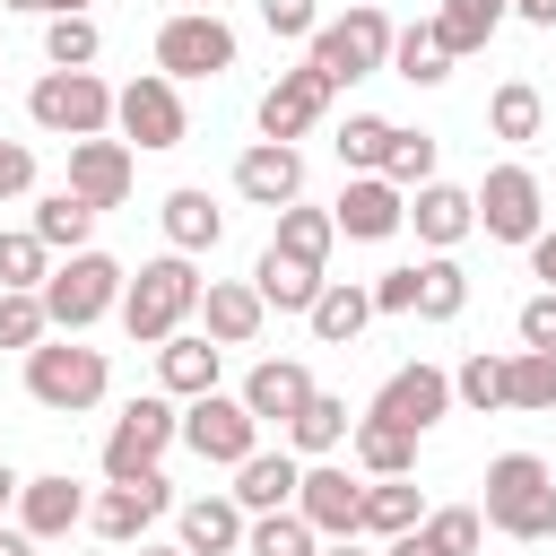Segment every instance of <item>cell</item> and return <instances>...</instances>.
Masks as SVG:
<instances>
[{"mask_svg":"<svg viewBox=\"0 0 556 556\" xmlns=\"http://www.w3.org/2000/svg\"><path fill=\"white\" fill-rule=\"evenodd\" d=\"M200 269H191V252H156V261H139V278H122V330L139 339V348H156V339H174L191 313H200Z\"/></svg>","mask_w":556,"mask_h":556,"instance_id":"6da1fadb","label":"cell"},{"mask_svg":"<svg viewBox=\"0 0 556 556\" xmlns=\"http://www.w3.org/2000/svg\"><path fill=\"white\" fill-rule=\"evenodd\" d=\"M104 391H113V365H104V348H87L78 330H52V339L26 348V400H35V408L87 417Z\"/></svg>","mask_w":556,"mask_h":556,"instance_id":"7a4b0ae2","label":"cell"},{"mask_svg":"<svg viewBox=\"0 0 556 556\" xmlns=\"http://www.w3.org/2000/svg\"><path fill=\"white\" fill-rule=\"evenodd\" d=\"M478 513H486V530H504V539H556V469H547L539 452H495Z\"/></svg>","mask_w":556,"mask_h":556,"instance_id":"3957f363","label":"cell"},{"mask_svg":"<svg viewBox=\"0 0 556 556\" xmlns=\"http://www.w3.org/2000/svg\"><path fill=\"white\" fill-rule=\"evenodd\" d=\"M391 9H374V0H356L348 17H321L313 35H304V61L330 78V87H356V78H374L382 61H391Z\"/></svg>","mask_w":556,"mask_h":556,"instance_id":"277c9868","label":"cell"},{"mask_svg":"<svg viewBox=\"0 0 556 556\" xmlns=\"http://www.w3.org/2000/svg\"><path fill=\"white\" fill-rule=\"evenodd\" d=\"M122 261L113 252H70V261H52V278H43V313H52V330H96L113 304H122Z\"/></svg>","mask_w":556,"mask_h":556,"instance_id":"5b68a950","label":"cell"},{"mask_svg":"<svg viewBox=\"0 0 556 556\" xmlns=\"http://www.w3.org/2000/svg\"><path fill=\"white\" fill-rule=\"evenodd\" d=\"M26 122L52 139H96V130H113V87L96 70H43L26 87Z\"/></svg>","mask_w":556,"mask_h":556,"instance_id":"8992f818","label":"cell"},{"mask_svg":"<svg viewBox=\"0 0 556 556\" xmlns=\"http://www.w3.org/2000/svg\"><path fill=\"white\" fill-rule=\"evenodd\" d=\"M235 26L217 17V9H174L165 26H156V70L182 87V78H226L235 70Z\"/></svg>","mask_w":556,"mask_h":556,"instance_id":"52a82bcc","label":"cell"},{"mask_svg":"<svg viewBox=\"0 0 556 556\" xmlns=\"http://www.w3.org/2000/svg\"><path fill=\"white\" fill-rule=\"evenodd\" d=\"M165 513H174V478H165V469L104 478V495H87V530H96L104 547H130V539H148Z\"/></svg>","mask_w":556,"mask_h":556,"instance_id":"ba28073f","label":"cell"},{"mask_svg":"<svg viewBox=\"0 0 556 556\" xmlns=\"http://www.w3.org/2000/svg\"><path fill=\"white\" fill-rule=\"evenodd\" d=\"M113 130L130 148H182L191 139V113H182V87L165 70H139L130 87H113Z\"/></svg>","mask_w":556,"mask_h":556,"instance_id":"9c48e42d","label":"cell"},{"mask_svg":"<svg viewBox=\"0 0 556 556\" xmlns=\"http://www.w3.org/2000/svg\"><path fill=\"white\" fill-rule=\"evenodd\" d=\"M174 443H182V408H174L165 391H148V400H130V408L113 417V434H104V478H139V469H156Z\"/></svg>","mask_w":556,"mask_h":556,"instance_id":"30bf717a","label":"cell"},{"mask_svg":"<svg viewBox=\"0 0 556 556\" xmlns=\"http://www.w3.org/2000/svg\"><path fill=\"white\" fill-rule=\"evenodd\" d=\"M469 200H478V235L486 243H530L547 226V191H539L530 165H486V182Z\"/></svg>","mask_w":556,"mask_h":556,"instance_id":"8fae6325","label":"cell"},{"mask_svg":"<svg viewBox=\"0 0 556 556\" xmlns=\"http://www.w3.org/2000/svg\"><path fill=\"white\" fill-rule=\"evenodd\" d=\"M182 443H191L208 469H235V460L261 452V417H252L235 391H200V400H182Z\"/></svg>","mask_w":556,"mask_h":556,"instance_id":"7c38bea8","label":"cell"},{"mask_svg":"<svg viewBox=\"0 0 556 556\" xmlns=\"http://www.w3.org/2000/svg\"><path fill=\"white\" fill-rule=\"evenodd\" d=\"M365 417H382V426H408V434H426L434 417H452V374H443V365H426V356H417V365H391Z\"/></svg>","mask_w":556,"mask_h":556,"instance_id":"4fadbf2b","label":"cell"},{"mask_svg":"<svg viewBox=\"0 0 556 556\" xmlns=\"http://www.w3.org/2000/svg\"><path fill=\"white\" fill-rule=\"evenodd\" d=\"M330 96H339V87H330V78H321L313 61L278 70V78L261 87V139H287V148H295V139H304V130H313V122L330 113Z\"/></svg>","mask_w":556,"mask_h":556,"instance_id":"5bb4252c","label":"cell"},{"mask_svg":"<svg viewBox=\"0 0 556 556\" xmlns=\"http://www.w3.org/2000/svg\"><path fill=\"white\" fill-rule=\"evenodd\" d=\"M295 513L313 521V539H356L365 478H348L339 460H304V478H295Z\"/></svg>","mask_w":556,"mask_h":556,"instance_id":"9a60e30c","label":"cell"},{"mask_svg":"<svg viewBox=\"0 0 556 556\" xmlns=\"http://www.w3.org/2000/svg\"><path fill=\"white\" fill-rule=\"evenodd\" d=\"M235 200H252V208H287V200H304V148H287V139H252V148L235 156Z\"/></svg>","mask_w":556,"mask_h":556,"instance_id":"2e32d148","label":"cell"},{"mask_svg":"<svg viewBox=\"0 0 556 556\" xmlns=\"http://www.w3.org/2000/svg\"><path fill=\"white\" fill-rule=\"evenodd\" d=\"M400 226H417V243H426V252H460V243L478 235V200H469L460 182H443V174H434V182H417V191H408V217H400Z\"/></svg>","mask_w":556,"mask_h":556,"instance_id":"e0dca14e","label":"cell"},{"mask_svg":"<svg viewBox=\"0 0 556 556\" xmlns=\"http://www.w3.org/2000/svg\"><path fill=\"white\" fill-rule=\"evenodd\" d=\"M70 191L104 217V208H122L130 200V139H70Z\"/></svg>","mask_w":556,"mask_h":556,"instance_id":"ac0fdd59","label":"cell"},{"mask_svg":"<svg viewBox=\"0 0 556 556\" xmlns=\"http://www.w3.org/2000/svg\"><path fill=\"white\" fill-rule=\"evenodd\" d=\"M400 217H408V191L382 182V174H348V191H339V208H330V226H339L348 243H382V235H400Z\"/></svg>","mask_w":556,"mask_h":556,"instance_id":"d6986e66","label":"cell"},{"mask_svg":"<svg viewBox=\"0 0 556 556\" xmlns=\"http://www.w3.org/2000/svg\"><path fill=\"white\" fill-rule=\"evenodd\" d=\"M87 521V486L70 478V469H52V478H17V530L43 547V539H70Z\"/></svg>","mask_w":556,"mask_h":556,"instance_id":"ffe728a7","label":"cell"},{"mask_svg":"<svg viewBox=\"0 0 556 556\" xmlns=\"http://www.w3.org/2000/svg\"><path fill=\"white\" fill-rule=\"evenodd\" d=\"M313 391H321V382H313V374H304L295 356H261V365L243 374V391H235V400H243V408H252L261 426H278V434H287V417H295V408H304Z\"/></svg>","mask_w":556,"mask_h":556,"instance_id":"44dd1931","label":"cell"},{"mask_svg":"<svg viewBox=\"0 0 556 556\" xmlns=\"http://www.w3.org/2000/svg\"><path fill=\"white\" fill-rule=\"evenodd\" d=\"M200 321H208L217 348H252L261 321H269V304H261L252 278H208V287H200Z\"/></svg>","mask_w":556,"mask_h":556,"instance_id":"7402d4cb","label":"cell"},{"mask_svg":"<svg viewBox=\"0 0 556 556\" xmlns=\"http://www.w3.org/2000/svg\"><path fill=\"white\" fill-rule=\"evenodd\" d=\"M217 365H226V348H217L208 330H174V339H156V382H165V400H200V391H217Z\"/></svg>","mask_w":556,"mask_h":556,"instance_id":"603a6c76","label":"cell"},{"mask_svg":"<svg viewBox=\"0 0 556 556\" xmlns=\"http://www.w3.org/2000/svg\"><path fill=\"white\" fill-rule=\"evenodd\" d=\"M243 504L235 495H191L182 513H174V539H182V556H235L243 547Z\"/></svg>","mask_w":556,"mask_h":556,"instance_id":"cb8c5ba5","label":"cell"},{"mask_svg":"<svg viewBox=\"0 0 556 556\" xmlns=\"http://www.w3.org/2000/svg\"><path fill=\"white\" fill-rule=\"evenodd\" d=\"M156 226H165V243H174V252H191V261L226 243V208H217V200H208L200 182H182V191H165V208H156Z\"/></svg>","mask_w":556,"mask_h":556,"instance_id":"d4e9b609","label":"cell"},{"mask_svg":"<svg viewBox=\"0 0 556 556\" xmlns=\"http://www.w3.org/2000/svg\"><path fill=\"white\" fill-rule=\"evenodd\" d=\"M295 478H304V460L278 443V452H252V460H235V504L243 513H278V504H295Z\"/></svg>","mask_w":556,"mask_h":556,"instance_id":"484cf974","label":"cell"},{"mask_svg":"<svg viewBox=\"0 0 556 556\" xmlns=\"http://www.w3.org/2000/svg\"><path fill=\"white\" fill-rule=\"evenodd\" d=\"M252 287H261V304H269V313H313V295H321V269L269 243V252L252 261Z\"/></svg>","mask_w":556,"mask_h":556,"instance_id":"4316f807","label":"cell"},{"mask_svg":"<svg viewBox=\"0 0 556 556\" xmlns=\"http://www.w3.org/2000/svg\"><path fill=\"white\" fill-rule=\"evenodd\" d=\"M348 426H356L348 400H339V391H313V400L287 417V452H295V460H330V452L348 443Z\"/></svg>","mask_w":556,"mask_h":556,"instance_id":"83f0119b","label":"cell"},{"mask_svg":"<svg viewBox=\"0 0 556 556\" xmlns=\"http://www.w3.org/2000/svg\"><path fill=\"white\" fill-rule=\"evenodd\" d=\"M348 460H356L365 478H408V469H417V434H408V426H382V417H356V426H348Z\"/></svg>","mask_w":556,"mask_h":556,"instance_id":"f1b7e54d","label":"cell"},{"mask_svg":"<svg viewBox=\"0 0 556 556\" xmlns=\"http://www.w3.org/2000/svg\"><path fill=\"white\" fill-rule=\"evenodd\" d=\"M426 521V495L417 478H365V513H356V539H400Z\"/></svg>","mask_w":556,"mask_h":556,"instance_id":"f546056e","label":"cell"},{"mask_svg":"<svg viewBox=\"0 0 556 556\" xmlns=\"http://www.w3.org/2000/svg\"><path fill=\"white\" fill-rule=\"evenodd\" d=\"M486 130H495L504 148H530V139H547V96H539L530 78H504V87L486 96Z\"/></svg>","mask_w":556,"mask_h":556,"instance_id":"4dcf8cb0","label":"cell"},{"mask_svg":"<svg viewBox=\"0 0 556 556\" xmlns=\"http://www.w3.org/2000/svg\"><path fill=\"white\" fill-rule=\"evenodd\" d=\"M513 17V0H443L434 9V35H443V52L452 61H469V52H486L495 43V26Z\"/></svg>","mask_w":556,"mask_h":556,"instance_id":"1f68e13d","label":"cell"},{"mask_svg":"<svg viewBox=\"0 0 556 556\" xmlns=\"http://www.w3.org/2000/svg\"><path fill=\"white\" fill-rule=\"evenodd\" d=\"M417 321H460L469 313V269L452 261V252H426L417 261V304H408Z\"/></svg>","mask_w":556,"mask_h":556,"instance_id":"d6a6232c","label":"cell"},{"mask_svg":"<svg viewBox=\"0 0 556 556\" xmlns=\"http://www.w3.org/2000/svg\"><path fill=\"white\" fill-rule=\"evenodd\" d=\"M304 321H313V339H321V348H348V339L374 321V295H365V287H348V278H321V295H313V313H304Z\"/></svg>","mask_w":556,"mask_h":556,"instance_id":"836d02e7","label":"cell"},{"mask_svg":"<svg viewBox=\"0 0 556 556\" xmlns=\"http://www.w3.org/2000/svg\"><path fill=\"white\" fill-rule=\"evenodd\" d=\"M391 78H408V87H443L452 78V52H443V35H434V17L426 26H400L391 35V61H382Z\"/></svg>","mask_w":556,"mask_h":556,"instance_id":"e575fe53","label":"cell"},{"mask_svg":"<svg viewBox=\"0 0 556 556\" xmlns=\"http://www.w3.org/2000/svg\"><path fill=\"white\" fill-rule=\"evenodd\" d=\"M504 408H530V417L556 408V348H513L504 356Z\"/></svg>","mask_w":556,"mask_h":556,"instance_id":"d590c367","label":"cell"},{"mask_svg":"<svg viewBox=\"0 0 556 556\" xmlns=\"http://www.w3.org/2000/svg\"><path fill=\"white\" fill-rule=\"evenodd\" d=\"M35 235H43V252H87V235H96V208L61 182V191H43L35 200Z\"/></svg>","mask_w":556,"mask_h":556,"instance_id":"8d00e7d4","label":"cell"},{"mask_svg":"<svg viewBox=\"0 0 556 556\" xmlns=\"http://www.w3.org/2000/svg\"><path fill=\"white\" fill-rule=\"evenodd\" d=\"M321 539H313V521L295 513V504H278V513H252L243 521V556H313Z\"/></svg>","mask_w":556,"mask_h":556,"instance_id":"74e56055","label":"cell"},{"mask_svg":"<svg viewBox=\"0 0 556 556\" xmlns=\"http://www.w3.org/2000/svg\"><path fill=\"white\" fill-rule=\"evenodd\" d=\"M96 52H104V35H96V17H87V9L43 17V61H52V70H96Z\"/></svg>","mask_w":556,"mask_h":556,"instance_id":"f35d334b","label":"cell"},{"mask_svg":"<svg viewBox=\"0 0 556 556\" xmlns=\"http://www.w3.org/2000/svg\"><path fill=\"white\" fill-rule=\"evenodd\" d=\"M269 243L321 269V261H330V243H339V226H330V208H304V200H287V208H278V235H269Z\"/></svg>","mask_w":556,"mask_h":556,"instance_id":"ab89813d","label":"cell"},{"mask_svg":"<svg viewBox=\"0 0 556 556\" xmlns=\"http://www.w3.org/2000/svg\"><path fill=\"white\" fill-rule=\"evenodd\" d=\"M417 539H426V547H443V556H478V539H486V513H478V504H426Z\"/></svg>","mask_w":556,"mask_h":556,"instance_id":"60d3db41","label":"cell"},{"mask_svg":"<svg viewBox=\"0 0 556 556\" xmlns=\"http://www.w3.org/2000/svg\"><path fill=\"white\" fill-rule=\"evenodd\" d=\"M391 130H400V122H382V113H348L330 148H339V165H348V174H382V148H391Z\"/></svg>","mask_w":556,"mask_h":556,"instance_id":"b9f144b4","label":"cell"},{"mask_svg":"<svg viewBox=\"0 0 556 556\" xmlns=\"http://www.w3.org/2000/svg\"><path fill=\"white\" fill-rule=\"evenodd\" d=\"M434 156H443L434 130H391V148H382V182L417 191V182H434Z\"/></svg>","mask_w":556,"mask_h":556,"instance_id":"7bdbcfd3","label":"cell"},{"mask_svg":"<svg viewBox=\"0 0 556 556\" xmlns=\"http://www.w3.org/2000/svg\"><path fill=\"white\" fill-rule=\"evenodd\" d=\"M35 339H52V313H43V287H0V348H35Z\"/></svg>","mask_w":556,"mask_h":556,"instance_id":"ee69618b","label":"cell"},{"mask_svg":"<svg viewBox=\"0 0 556 556\" xmlns=\"http://www.w3.org/2000/svg\"><path fill=\"white\" fill-rule=\"evenodd\" d=\"M452 400H460V408H478V417H486V408H504V356H486V348H478V356H460V365H452Z\"/></svg>","mask_w":556,"mask_h":556,"instance_id":"f6af8a7d","label":"cell"},{"mask_svg":"<svg viewBox=\"0 0 556 556\" xmlns=\"http://www.w3.org/2000/svg\"><path fill=\"white\" fill-rule=\"evenodd\" d=\"M43 278H52V252H43V235H35V226L0 235V287H43Z\"/></svg>","mask_w":556,"mask_h":556,"instance_id":"bcb514c9","label":"cell"},{"mask_svg":"<svg viewBox=\"0 0 556 556\" xmlns=\"http://www.w3.org/2000/svg\"><path fill=\"white\" fill-rule=\"evenodd\" d=\"M261 26H269L278 43H304V35L321 26V0H261Z\"/></svg>","mask_w":556,"mask_h":556,"instance_id":"7dc6e473","label":"cell"},{"mask_svg":"<svg viewBox=\"0 0 556 556\" xmlns=\"http://www.w3.org/2000/svg\"><path fill=\"white\" fill-rule=\"evenodd\" d=\"M513 330H521V348H556V295L539 287V295L513 313Z\"/></svg>","mask_w":556,"mask_h":556,"instance_id":"c3c4849f","label":"cell"},{"mask_svg":"<svg viewBox=\"0 0 556 556\" xmlns=\"http://www.w3.org/2000/svg\"><path fill=\"white\" fill-rule=\"evenodd\" d=\"M365 295H374V313H408V304H417V261H408V269H382Z\"/></svg>","mask_w":556,"mask_h":556,"instance_id":"681fc988","label":"cell"},{"mask_svg":"<svg viewBox=\"0 0 556 556\" xmlns=\"http://www.w3.org/2000/svg\"><path fill=\"white\" fill-rule=\"evenodd\" d=\"M17 191H35V148L0 139V200H17Z\"/></svg>","mask_w":556,"mask_h":556,"instance_id":"f907efd6","label":"cell"},{"mask_svg":"<svg viewBox=\"0 0 556 556\" xmlns=\"http://www.w3.org/2000/svg\"><path fill=\"white\" fill-rule=\"evenodd\" d=\"M521 252H530V278H539V287L556 295V226H539V235H530Z\"/></svg>","mask_w":556,"mask_h":556,"instance_id":"816d5d0a","label":"cell"},{"mask_svg":"<svg viewBox=\"0 0 556 556\" xmlns=\"http://www.w3.org/2000/svg\"><path fill=\"white\" fill-rule=\"evenodd\" d=\"M513 17H521V26H547V35H556V0H513Z\"/></svg>","mask_w":556,"mask_h":556,"instance_id":"f5cc1de1","label":"cell"},{"mask_svg":"<svg viewBox=\"0 0 556 556\" xmlns=\"http://www.w3.org/2000/svg\"><path fill=\"white\" fill-rule=\"evenodd\" d=\"M382 556H443V547H426L417 530H400V539H382Z\"/></svg>","mask_w":556,"mask_h":556,"instance_id":"db71d44e","label":"cell"},{"mask_svg":"<svg viewBox=\"0 0 556 556\" xmlns=\"http://www.w3.org/2000/svg\"><path fill=\"white\" fill-rule=\"evenodd\" d=\"M313 556H374V547H365V539H321Z\"/></svg>","mask_w":556,"mask_h":556,"instance_id":"11a10c76","label":"cell"},{"mask_svg":"<svg viewBox=\"0 0 556 556\" xmlns=\"http://www.w3.org/2000/svg\"><path fill=\"white\" fill-rule=\"evenodd\" d=\"M0 556H35V539L26 530H0Z\"/></svg>","mask_w":556,"mask_h":556,"instance_id":"9f6ffc18","label":"cell"},{"mask_svg":"<svg viewBox=\"0 0 556 556\" xmlns=\"http://www.w3.org/2000/svg\"><path fill=\"white\" fill-rule=\"evenodd\" d=\"M9 9H26V17H61V0H9Z\"/></svg>","mask_w":556,"mask_h":556,"instance_id":"6f0895ef","label":"cell"},{"mask_svg":"<svg viewBox=\"0 0 556 556\" xmlns=\"http://www.w3.org/2000/svg\"><path fill=\"white\" fill-rule=\"evenodd\" d=\"M0 504H17V469L9 460H0Z\"/></svg>","mask_w":556,"mask_h":556,"instance_id":"680465c9","label":"cell"},{"mask_svg":"<svg viewBox=\"0 0 556 556\" xmlns=\"http://www.w3.org/2000/svg\"><path fill=\"white\" fill-rule=\"evenodd\" d=\"M139 556H182V539H174V547H165V539H139Z\"/></svg>","mask_w":556,"mask_h":556,"instance_id":"91938a15","label":"cell"},{"mask_svg":"<svg viewBox=\"0 0 556 556\" xmlns=\"http://www.w3.org/2000/svg\"><path fill=\"white\" fill-rule=\"evenodd\" d=\"M182 9H217V0H182Z\"/></svg>","mask_w":556,"mask_h":556,"instance_id":"94428289","label":"cell"},{"mask_svg":"<svg viewBox=\"0 0 556 556\" xmlns=\"http://www.w3.org/2000/svg\"><path fill=\"white\" fill-rule=\"evenodd\" d=\"M61 9H87V0H61Z\"/></svg>","mask_w":556,"mask_h":556,"instance_id":"6125c7cd","label":"cell"},{"mask_svg":"<svg viewBox=\"0 0 556 556\" xmlns=\"http://www.w3.org/2000/svg\"><path fill=\"white\" fill-rule=\"evenodd\" d=\"M104 556H122V547H104Z\"/></svg>","mask_w":556,"mask_h":556,"instance_id":"be15d7a7","label":"cell"}]
</instances>
